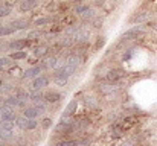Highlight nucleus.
Wrapping results in <instances>:
<instances>
[{
    "mask_svg": "<svg viewBox=\"0 0 157 146\" xmlns=\"http://www.w3.org/2000/svg\"><path fill=\"white\" fill-rule=\"evenodd\" d=\"M75 72H76V70H75L73 67H70L69 64H66V66H63V67H59V69L55 70V73H53V81H55L58 85H64V84L67 82V79H69Z\"/></svg>",
    "mask_w": 157,
    "mask_h": 146,
    "instance_id": "1",
    "label": "nucleus"
},
{
    "mask_svg": "<svg viewBox=\"0 0 157 146\" xmlns=\"http://www.w3.org/2000/svg\"><path fill=\"white\" fill-rule=\"evenodd\" d=\"M75 122L72 117H63V120L55 126V134L56 136H63V134H70L73 133V128H75Z\"/></svg>",
    "mask_w": 157,
    "mask_h": 146,
    "instance_id": "2",
    "label": "nucleus"
},
{
    "mask_svg": "<svg viewBox=\"0 0 157 146\" xmlns=\"http://www.w3.org/2000/svg\"><path fill=\"white\" fill-rule=\"evenodd\" d=\"M0 117H2V120H17V114H15L14 108L6 103L0 108Z\"/></svg>",
    "mask_w": 157,
    "mask_h": 146,
    "instance_id": "3",
    "label": "nucleus"
},
{
    "mask_svg": "<svg viewBox=\"0 0 157 146\" xmlns=\"http://www.w3.org/2000/svg\"><path fill=\"white\" fill-rule=\"evenodd\" d=\"M43 69H46V67H44V62H43L41 66L31 67V69H28V70L23 73V78H37V76L41 73V70H43Z\"/></svg>",
    "mask_w": 157,
    "mask_h": 146,
    "instance_id": "4",
    "label": "nucleus"
},
{
    "mask_svg": "<svg viewBox=\"0 0 157 146\" xmlns=\"http://www.w3.org/2000/svg\"><path fill=\"white\" fill-rule=\"evenodd\" d=\"M48 84H49V79H48L46 76L41 75V76H37V78L34 79V82H32L31 87H32L34 90H40V88H44Z\"/></svg>",
    "mask_w": 157,
    "mask_h": 146,
    "instance_id": "5",
    "label": "nucleus"
},
{
    "mask_svg": "<svg viewBox=\"0 0 157 146\" xmlns=\"http://www.w3.org/2000/svg\"><path fill=\"white\" fill-rule=\"evenodd\" d=\"M32 99V102H34V105L43 113L44 110H46V105L49 103L46 99H44V96H34V97H31Z\"/></svg>",
    "mask_w": 157,
    "mask_h": 146,
    "instance_id": "6",
    "label": "nucleus"
},
{
    "mask_svg": "<svg viewBox=\"0 0 157 146\" xmlns=\"http://www.w3.org/2000/svg\"><path fill=\"white\" fill-rule=\"evenodd\" d=\"M124 75H125V72H124V70H119V69H116V70H111V72H108V75H107V79H108L110 82H116L117 79L124 78Z\"/></svg>",
    "mask_w": 157,
    "mask_h": 146,
    "instance_id": "7",
    "label": "nucleus"
},
{
    "mask_svg": "<svg viewBox=\"0 0 157 146\" xmlns=\"http://www.w3.org/2000/svg\"><path fill=\"white\" fill-rule=\"evenodd\" d=\"M40 113H41V111H40L37 107H29V108H25V110H23V116L28 117V119H35Z\"/></svg>",
    "mask_w": 157,
    "mask_h": 146,
    "instance_id": "8",
    "label": "nucleus"
},
{
    "mask_svg": "<svg viewBox=\"0 0 157 146\" xmlns=\"http://www.w3.org/2000/svg\"><path fill=\"white\" fill-rule=\"evenodd\" d=\"M28 44H29L28 40H15V41L9 43L8 46H9V49H12V50H21V49L26 47Z\"/></svg>",
    "mask_w": 157,
    "mask_h": 146,
    "instance_id": "9",
    "label": "nucleus"
},
{
    "mask_svg": "<svg viewBox=\"0 0 157 146\" xmlns=\"http://www.w3.org/2000/svg\"><path fill=\"white\" fill-rule=\"evenodd\" d=\"M142 32H144V28H142V26H134L133 29H130L128 32L124 34V38H134V37H137V35L142 34Z\"/></svg>",
    "mask_w": 157,
    "mask_h": 146,
    "instance_id": "10",
    "label": "nucleus"
},
{
    "mask_svg": "<svg viewBox=\"0 0 157 146\" xmlns=\"http://www.w3.org/2000/svg\"><path fill=\"white\" fill-rule=\"evenodd\" d=\"M76 107H78V102H76V100H72V102H69V105H67V107H66V110H64V114H63V117H70V116L75 113Z\"/></svg>",
    "mask_w": 157,
    "mask_h": 146,
    "instance_id": "11",
    "label": "nucleus"
},
{
    "mask_svg": "<svg viewBox=\"0 0 157 146\" xmlns=\"http://www.w3.org/2000/svg\"><path fill=\"white\" fill-rule=\"evenodd\" d=\"M9 26H12L15 31H18V29H28L29 28V23L26 20H15V21L9 23Z\"/></svg>",
    "mask_w": 157,
    "mask_h": 146,
    "instance_id": "12",
    "label": "nucleus"
},
{
    "mask_svg": "<svg viewBox=\"0 0 157 146\" xmlns=\"http://www.w3.org/2000/svg\"><path fill=\"white\" fill-rule=\"evenodd\" d=\"M43 96H44V99H46L48 102H58V100L61 99V93H58V92H48V93H44Z\"/></svg>",
    "mask_w": 157,
    "mask_h": 146,
    "instance_id": "13",
    "label": "nucleus"
},
{
    "mask_svg": "<svg viewBox=\"0 0 157 146\" xmlns=\"http://www.w3.org/2000/svg\"><path fill=\"white\" fill-rule=\"evenodd\" d=\"M124 133H125V128L122 126V123H114V125H113V128H111V134H113L114 137H121Z\"/></svg>",
    "mask_w": 157,
    "mask_h": 146,
    "instance_id": "14",
    "label": "nucleus"
},
{
    "mask_svg": "<svg viewBox=\"0 0 157 146\" xmlns=\"http://www.w3.org/2000/svg\"><path fill=\"white\" fill-rule=\"evenodd\" d=\"M37 5V0H23L21 2V5H20V11H29V9H32L34 6Z\"/></svg>",
    "mask_w": 157,
    "mask_h": 146,
    "instance_id": "15",
    "label": "nucleus"
},
{
    "mask_svg": "<svg viewBox=\"0 0 157 146\" xmlns=\"http://www.w3.org/2000/svg\"><path fill=\"white\" fill-rule=\"evenodd\" d=\"M28 56V53L25 52V50H15L14 53H11V58L14 59V61H20V59H25Z\"/></svg>",
    "mask_w": 157,
    "mask_h": 146,
    "instance_id": "16",
    "label": "nucleus"
},
{
    "mask_svg": "<svg viewBox=\"0 0 157 146\" xmlns=\"http://www.w3.org/2000/svg\"><path fill=\"white\" fill-rule=\"evenodd\" d=\"M58 66V58L56 56H52V58H48L44 61V67L46 69H55Z\"/></svg>",
    "mask_w": 157,
    "mask_h": 146,
    "instance_id": "17",
    "label": "nucleus"
},
{
    "mask_svg": "<svg viewBox=\"0 0 157 146\" xmlns=\"http://www.w3.org/2000/svg\"><path fill=\"white\" fill-rule=\"evenodd\" d=\"M11 137H12V131H11V129L0 128V139H3V140H9Z\"/></svg>",
    "mask_w": 157,
    "mask_h": 146,
    "instance_id": "18",
    "label": "nucleus"
},
{
    "mask_svg": "<svg viewBox=\"0 0 157 146\" xmlns=\"http://www.w3.org/2000/svg\"><path fill=\"white\" fill-rule=\"evenodd\" d=\"M37 126H38V122L35 119H28V123H26V129L28 131H34Z\"/></svg>",
    "mask_w": 157,
    "mask_h": 146,
    "instance_id": "19",
    "label": "nucleus"
},
{
    "mask_svg": "<svg viewBox=\"0 0 157 146\" xmlns=\"http://www.w3.org/2000/svg\"><path fill=\"white\" fill-rule=\"evenodd\" d=\"M14 122L12 120H2V123H0V128H5V129H11V131H14Z\"/></svg>",
    "mask_w": 157,
    "mask_h": 146,
    "instance_id": "20",
    "label": "nucleus"
},
{
    "mask_svg": "<svg viewBox=\"0 0 157 146\" xmlns=\"http://www.w3.org/2000/svg\"><path fill=\"white\" fill-rule=\"evenodd\" d=\"M12 61H14V59H12L11 56H2V58H0V69H3V67L12 64Z\"/></svg>",
    "mask_w": 157,
    "mask_h": 146,
    "instance_id": "21",
    "label": "nucleus"
},
{
    "mask_svg": "<svg viewBox=\"0 0 157 146\" xmlns=\"http://www.w3.org/2000/svg\"><path fill=\"white\" fill-rule=\"evenodd\" d=\"M17 126H20V128H23V129H26V123H28V117H17Z\"/></svg>",
    "mask_w": 157,
    "mask_h": 146,
    "instance_id": "22",
    "label": "nucleus"
},
{
    "mask_svg": "<svg viewBox=\"0 0 157 146\" xmlns=\"http://www.w3.org/2000/svg\"><path fill=\"white\" fill-rule=\"evenodd\" d=\"M56 146H78V140H63L56 143Z\"/></svg>",
    "mask_w": 157,
    "mask_h": 146,
    "instance_id": "23",
    "label": "nucleus"
},
{
    "mask_svg": "<svg viewBox=\"0 0 157 146\" xmlns=\"http://www.w3.org/2000/svg\"><path fill=\"white\" fill-rule=\"evenodd\" d=\"M46 53H49V49L48 47H38L37 50H35V55H37V56H40V58H43Z\"/></svg>",
    "mask_w": 157,
    "mask_h": 146,
    "instance_id": "24",
    "label": "nucleus"
},
{
    "mask_svg": "<svg viewBox=\"0 0 157 146\" xmlns=\"http://www.w3.org/2000/svg\"><path fill=\"white\" fill-rule=\"evenodd\" d=\"M41 125H43V128H44V129H49V128L52 126V119H49V117H44V119L41 120Z\"/></svg>",
    "mask_w": 157,
    "mask_h": 146,
    "instance_id": "25",
    "label": "nucleus"
},
{
    "mask_svg": "<svg viewBox=\"0 0 157 146\" xmlns=\"http://www.w3.org/2000/svg\"><path fill=\"white\" fill-rule=\"evenodd\" d=\"M11 12V8L9 6H0V17H5Z\"/></svg>",
    "mask_w": 157,
    "mask_h": 146,
    "instance_id": "26",
    "label": "nucleus"
},
{
    "mask_svg": "<svg viewBox=\"0 0 157 146\" xmlns=\"http://www.w3.org/2000/svg\"><path fill=\"white\" fill-rule=\"evenodd\" d=\"M48 21H51V18H38L37 21H35V24H44V23H48Z\"/></svg>",
    "mask_w": 157,
    "mask_h": 146,
    "instance_id": "27",
    "label": "nucleus"
},
{
    "mask_svg": "<svg viewBox=\"0 0 157 146\" xmlns=\"http://www.w3.org/2000/svg\"><path fill=\"white\" fill-rule=\"evenodd\" d=\"M151 26H153V29H154V31H157V23H151Z\"/></svg>",
    "mask_w": 157,
    "mask_h": 146,
    "instance_id": "28",
    "label": "nucleus"
}]
</instances>
